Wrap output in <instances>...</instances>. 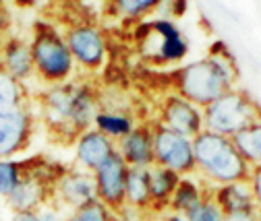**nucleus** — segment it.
Instances as JSON below:
<instances>
[{
  "mask_svg": "<svg viewBox=\"0 0 261 221\" xmlns=\"http://www.w3.org/2000/svg\"><path fill=\"white\" fill-rule=\"evenodd\" d=\"M40 118L54 141L64 145L93 129V120L102 108L100 91L89 81H67L48 85L40 96Z\"/></svg>",
  "mask_w": 261,
  "mask_h": 221,
  "instance_id": "nucleus-1",
  "label": "nucleus"
},
{
  "mask_svg": "<svg viewBox=\"0 0 261 221\" xmlns=\"http://www.w3.org/2000/svg\"><path fill=\"white\" fill-rule=\"evenodd\" d=\"M239 69L224 42H216L205 58L187 62L172 73V91L197 108H205L237 87Z\"/></svg>",
  "mask_w": 261,
  "mask_h": 221,
  "instance_id": "nucleus-2",
  "label": "nucleus"
},
{
  "mask_svg": "<svg viewBox=\"0 0 261 221\" xmlns=\"http://www.w3.org/2000/svg\"><path fill=\"white\" fill-rule=\"evenodd\" d=\"M193 153L197 176H201L207 186L249 180L251 166L241 157L232 139L201 131L197 137H193Z\"/></svg>",
  "mask_w": 261,
  "mask_h": 221,
  "instance_id": "nucleus-3",
  "label": "nucleus"
},
{
  "mask_svg": "<svg viewBox=\"0 0 261 221\" xmlns=\"http://www.w3.org/2000/svg\"><path fill=\"white\" fill-rule=\"evenodd\" d=\"M31 58H34L36 77L44 85L67 83L75 77L77 67L71 56V50L64 40V34L52 23L38 21L29 40Z\"/></svg>",
  "mask_w": 261,
  "mask_h": 221,
  "instance_id": "nucleus-4",
  "label": "nucleus"
},
{
  "mask_svg": "<svg viewBox=\"0 0 261 221\" xmlns=\"http://www.w3.org/2000/svg\"><path fill=\"white\" fill-rule=\"evenodd\" d=\"M203 131L232 139L239 131L261 120V106L245 89H230L203 110Z\"/></svg>",
  "mask_w": 261,
  "mask_h": 221,
  "instance_id": "nucleus-5",
  "label": "nucleus"
},
{
  "mask_svg": "<svg viewBox=\"0 0 261 221\" xmlns=\"http://www.w3.org/2000/svg\"><path fill=\"white\" fill-rule=\"evenodd\" d=\"M139 50L153 65H176L189 54V42L172 19H153L141 23L135 31Z\"/></svg>",
  "mask_w": 261,
  "mask_h": 221,
  "instance_id": "nucleus-6",
  "label": "nucleus"
},
{
  "mask_svg": "<svg viewBox=\"0 0 261 221\" xmlns=\"http://www.w3.org/2000/svg\"><path fill=\"white\" fill-rule=\"evenodd\" d=\"M64 40L71 50L77 71L97 73L108 60V44L102 29L91 21H75L64 29Z\"/></svg>",
  "mask_w": 261,
  "mask_h": 221,
  "instance_id": "nucleus-7",
  "label": "nucleus"
},
{
  "mask_svg": "<svg viewBox=\"0 0 261 221\" xmlns=\"http://www.w3.org/2000/svg\"><path fill=\"white\" fill-rule=\"evenodd\" d=\"M153 131V160L155 166L168 168L178 176H193L197 174L195 168V153H193V139L178 135L164 124L151 122Z\"/></svg>",
  "mask_w": 261,
  "mask_h": 221,
  "instance_id": "nucleus-8",
  "label": "nucleus"
},
{
  "mask_svg": "<svg viewBox=\"0 0 261 221\" xmlns=\"http://www.w3.org/2000/svg\"><path fill=\"white\" fill-rule=\"evenodd\" d=\"M36 124L38 118L29 104L0 114V160H15L25 153L34 141Z\"/></svg>",
  "mask_w": 261,
  "mask_h": 221,
  "instance_id": "nucleus-9",
  "label": "nucleus"
},
{
  "mask_svg": "<svg viewBox=\"0 0 261 221\" xmlns=\"http://www.w3.org/2000/svg\"><path fill=\"white\" fill-rule=\"evenodd\" d=\"M155 122L164 124L166 129L185 135L189 139L197 137L203 131V112L176 91L166 93L158 104V118Z\"/></svg>",
  "mask_w": 261,
  "mask_h": 221,
  "instance_id": "nucleus-10",
  "label": "nucleus"
},
{
  "mask_svg": "<svg viewBox=\"0 0 261 221\" xmlns=\"http://www.w3.org/2000/svg\"><path fill=\"white\" fill-rule=\"evenodd\" d=\"M126 174H128V166L118 155V151L112 153L108 160L93 172L97 201H102L114 213H120L126 207V203H124Z\"/></svg>",
  "mask_w": 261,
  "mask_h": 221,
  "instance_id": "nucleus-11",
  "label": "nucleus"
},
{
  "mask_svg": "<svg viewBox=\"0 0 261 221\" xmlns=\"http://www.w3.org/2000/svg\"><path fill=\"white\" fill-rule=\"evenodd\" d=\"M95 180L91 172L79 168H67L54 182V201L64 209H77L95 201Z\"/></svg>",
  "mask_w": 261,
  "mask_h": 221,
  "instance_id": "nucleus-12",
  "label": "nucleus"
},
{
  "mask_svg": "<svg viewBox=\"0 0 261 221\" xmlns=\"http://www.w3.org/2000/svg\"><path fill=\"white\" fill-rule=\"evenodd\" d=\"M116 151L128 168H151V166H155L151 122H137L135 129L116 143Z\"/></svg>",
  "mask_w": 261,
  "mask_h": 221,
  "instance_id": "nucleus-13",
  "label": "nucleus"
},
{
  "mask_svg": "<svg viewBox=\"0 0 261 221\" xmlns=\"http://www.w3.org/2000/svg\"><path fill=\"white\" fill-rule=\"evenodd\" d=\"M75 168L85 172H95L112 153H116V143L95 129H87L75 139Z\"/></svg>",
  "mask_w": 261,
  "mask_h": 221,
  "instance_id": "nucleus-14",
  "label": "nucleus"
},
{
  "mask_svg": "<svg viewBox=\"0 0 261 221\" xmlns=\"http://www.w3.org/2000/svg\"><path fill=\"white\" fill-rule=\"evenodd\" d=\"M0 67L21 83L34 79L36 71H34V58H31L29 42L21 38L5 40V46L0 50Z\"/></svg>",
  "mask_w": 261,
  "mask_h": 221,
  "instance_id": "nucleus-15",
  "label": "nucleus"
},
{
  "mask_svg": "<svg viewBox=\"0 0 261 221\" xmlns=\"http://www.w3.org/2000/svg\"><path fill=\"white\" fill-rule=\"evenodd\" d=\"M182 176L168 168L151 166L149 168V195H151V213H166L170 199Z\"/></svg>",
  "mask_w": 261,
  "mask_h": 221,
  "instance_id": "nucleus-16",
  "label": "nucleus"
},
{
  "mask_svg": "<svg viewBox=\"0 0 261 221\" xmlns=\"http://www.w3.org/2000/svg\"><path fill=\"white\" fill-rule=\"evenodd\" d=\"M210 193H212V199L216 201V205L222 209L224 215L255 209L249 180L247 182H232V184L212 186Z\"/></svg>",
  "mask_w": 261,
  "mask_h": 221,
  "instance_id": "nucleus-17",
  "label": "nucleus"
},
{
  "mask_svg": "<svg viewBox=\"0 0 261 221\" xmlns=\"http://www.w3.org/2000/svg\"><path fill=\"white\" fill-rule=\"evenodd\" d=\"M210 188L201 178H197V174L193 176H182L176 191L170 199V205H168V211L172 213H180V215H187L193 207H197L210 193Z\"/></svg>",
  "mask_w": 261,
  "mask_h": 221,
  "instance_id": "nucleus-18",
  "label": "nucleus"
},
{
  "mask_svg": "<svg viewBox=\"0 0 261 221\" xmlns=\"http://www.w3.org/2000/svg\"><path fill=\"white\" fill-rule=\"evenodd\" d=\"M124 203L128 209L137 213L151 211V195H149V168H128L126 174V191Z\"/></svg>",
  "mask_w": 261,
  "mask_h": 221,
  "instance_id": "nucleus-19",
  "label": "nucleus"
},
{
  "mask_svg": "<svg viewBox=\"0 0 261 221\" xmlns=\"http://www.w3.org/2000/svg\"><path fill=\"white\" fill-rule=\"evenodd\" d=\"M137 126V120L133 114L122 112V110H106L100 108L95 120H93V129L100 131L102 135H106L108 139H112L114 143H118L120 139H124L130 131Z\"/></svg>",
  "mask_w": 261,
  "mask_h": 221,
  "instance_id": "nucleus-20",
  "label": "nucleus"
},
{
  "mask_svg": "<svg viewBox=\"0 0 261 221\" xmlns=\"http://www.w3.org/2000/svg\"><path fill=\"white\" fill-rule=\"evenodd\" d=\"M164 0H106V9L122 23H141L151 13L160 11Z\"/></svg>",
  "mask_w": 261,
  "mask_h": 221,
  "instance_id": "nucleus-21",
  "label": "nucleus"
},
{
  "mask_svg": "<svg viewBox=\"0 0 261 221\" xmlns=\"http://www.w3.org/2000/svg\"><path fill=\"white\" fill-rule=\"evenodd\" d=\"M232 143L251 168L261 166V120H255L243 131H239L232 137Z\"/></svg>",
  "mask_w": 261,
  "mask_h": 221,
  "instance_id": "nucleus-22",
  "label": "nucleus"
},
{
  "mask_svg": "<svg viewBox=\"0 0 261 221\" xmlns=\"http://www.w3.org/2000/svg\"><path fill=\"white\" fill-rule=\"evenodd\" d=\"M27 104H29V91L25 83L17 81L0 67V114L19 110Z\"/></svg>",
  "mask_w": 261,
  "mask_h": 221,
  "instance_id": "nucleus-23",
  "label": "nucleus"
},
{
  "mask_svg": "<svg viewBox=\"0 0 261 221\" xmlns=\"http://www.w3.org/2000/svg\"><path fill=\"white\" fill-rule=\"evenodd\" d=\"M27 172V160H0V199H7Z\"/></svg>",
  "mask_w": 261,
  "mask_h": 221,
  "instance_id": "nucleus-24",
  "label": "nucleus"
},
{
  "mask_svg": "<svg viewBox=\"0 0 261 221\" xmlns=\"http://www.w3.org/2000/svg\"><path fill=\"white\" fill-rule=\"evenodd\" d=\"M67 221H118L116 213L112 209H108L102 201H91L85 203L73 211H69Z\"/></svg>",
  "mask_w": 261,
  "mask_h": 221,
  "instance_id": "nucleus-25",
  "label": "nucleus"
},
{
  "mask_svg": "<svg viewBox=\"0 0 261 221\" xmlns=\"http://www.w3.org/2000/svg\"><path fill=\"white\" fill-rule=\"evenodd\" d=\"M185 217L187 221H224V213L212 199V193H207V197L197 207H193Z\"/></svg>",
  "mask_w": 261,
  "mask_h": 221,
  "instance_id": "nucleus-26",
  "label": "nucleus"
},
{
  "mask_svg": "<svg viewBox=\"0 0 261 221\" xmlns=\"http://www.w3.org/2000/svg\"><path fill=\"white\" fill-rule=\"evenodd\" d=\"M36 213H38V221H67V215H69V211L60 207L54 199L42 205Z\"/></svg>",
  "mask_w": 261,
  "mask_h": 221,
  "instance_id": "nucleus-27",
  "label": "nucleus"
},
{
  "mask_svg": "<svg viewBox=\"0 0 261 221\" xmlns=\"http://www.w3.org/2000/svg\"><path fill=\"white\" fill-rule=\"evenodd\" d=\"M249 186H251V195H253L255 211H257L259 217H261V166L251 168V174H249Z\"/></svg>",
  "mask_w": 261,
  "mask_h": 221,
  "instance_id": "nucleus-28",
  "label": "nucleus"
},
{
  "mask_svg": "<svg viewBox=\"0 0 261 221\" xmlns=\"http://www.w3.org/2000/svg\"><path fill=\"white\" fill-rule=\"evenodd\" d=\"M168 9V15H172V17H182L185 13H187V9H189V0H164V5H162V9Z\"/></svg>",
  "mask_w": 261,
  "mask_h": 221,
  "instance_id": "nucleus-29",
  "label": "nucleus"
},
{
  "mask_svg": "<svg viewBox=\"0 0 261 221\" xmlns=\"http://www.w3.org/2000/svg\"><path fill=\"white\" fill-rule=\"evenodd\" d=\"M224 221H261V217L255 209H249V211H239V213H228L224 215Z\"/></svg>",
  "mask_w": 261,
  "mask_h": 221,
  "instance_id": "nucleus-30",
  "label": "nucleus"
},
{
  "mask_svg": "<svg viewBox=\"0 0 261 221\" xmlns=\"http://www.w3.org/2000/svg\"><path fill=\"white\" fill-rule=\"evenodd\" d=\"M9 27H11V13H9V9L5 7L3 0H0V38L7 34Z\"/></svg>",
  "mask_w": 261,
  "mask_h": 221,
  "instance_id": "nucleus-31",
  "label": "nucleus"
},
{
  "mask_svg": "<svg viewBox=\"0 0 261 221\" xmlns=\"http://www.w3.org/2000/svg\"><path fill=\"white\" fill-rule=\"evenodd\" d=\"M11 221H38V213L36 211H17V213H13Z\"/></svg>",
  "mask_w": 261,
  "mask_h": 221,
  "instance_id": "nucleus-32",
  "label": "nucleus"
},
{
  "mask_svg": "<svg viewBox=\"0 0 261 221\" xmlns=\"http://www.w3.org/2000/svg\"><path fill=\"white\" fill-rule=\"evenodd\" d=\"M160 221H187L185 215L180 213H172V211H166V213H162V219Z\"/></svg>",
  "mask_w": 261,
  "mask_h": 221,
  "instance_id": "nucleus-33",
  "label": "nucleus"
}]
</instances>
